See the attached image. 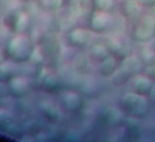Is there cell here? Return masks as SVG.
<instances>
[{
  "instance_id": "10",
  "label": "cell",
  "mask_w": 155,
  "mask_h": 142,
  "mask_svg": "<svg viewBox=\"0 0 155 142\" xmlns=\"http://www.w3.org/2000/svg\"><path fill=\"white\" fill-rule=\"evenodd\" d=\"M120 64H122V60L118 57L108 55L107 59L98 62V75H100V77H112V75L118 70Z\"/></svg>"
},
{
  "instance_id": "3",
  "label": "cell",
  "mask_w": 155,
  "mask_h": 142,
  "mask_svg": "<svg viewBox=\"0 0 155 142\" xmlns=\"http://www.w3.org/2000/svg\"><path fill=\"white\" fill-rule=\"evenodd\" d=\"M130 39L135 44L142 45L155 42V15H140V19L130 29Z\"/></svg>"
},
{
  "instance_id": "6",
  "label": "cell",
  "mask_w": 155,
  "mask_h": 142,
  "mask_svg": "<svg viewBox=\"0 0 155 142\" xmlns=\"http://www.w3.org/2000/svg\"><path fill=\"white\" fill-rule=\"evenodd\" d=\"M112 25V12L94 10L88 14V29L95 34H105Z\"/></svg>"
},
{
  "instance_id": "7",
  "label": "cell",
  "mask_w": 155,
  "mask_h": 142,
  "mask_svg": "<svg viewBox=\"0 0 155 142\" xmlns=\"http://www.w3.org/2000/svg\"><path fill=\"white\" fill-rule=\"evenodd\" d=\"M90 35H92V30L90 29H85V27H74L67 32L65 35V40L67 44L70 45L72 49H85L88 44H90Z\"/></svg>"
},
{
  "instance_id": "22",
  "label": "cell",
  "mask_w": 155,
  "mask_h": 142,
  "mask_svg": "<svg viewBox=\"0 0 155 142\" xmlns=\"http://www.w3.org/2000/svg\"><path fill=\"white\" fill-rule=\"evenodd\" d=\"M142 8H155V0H137Z\"/></svg>"
},
{
  "instance_id": "14",
  "label": "cell",
  "mask_w": 155,
  "mask_h": 142,
  "mask_svg": "<svg viewBox=\"0 0 155 142\" xmlns=\"http://www.w3.org/2000/svg\"><path fill=\"white\" fill-rule=\"evenodd\" d=\"M15 127L14 115L5 109H0V130H12Z\"/></svg>"
},
{
  "instance_id": "18",
  "label": "cell",
  "mask_w": 155,
  "mask_h": 142,
  "mask_svg": "<svg viewBox=\"0 0 155 142\" xmlns=\"http://www.w3.org/2000/svg\"><path fill=\"white\" fill-rule=\"evenodd\" d=\"M94 2H95V10L112 12L115 8V0H94Z\"/></svg>"
},
{
  "instance_id": "12",
  "label": "cell",
  "mask_w": 155,
  "mask_h": 142,
  "mask_svg": "<svg viewBox=\"0 0 155 142\" xmlns=\"http://www.w3.org/2000/svg\"><path fill=\"white\" fill-rule=\"evenodd\" d=\"M142 7L137 4V0H120V12L124 17L134 19L140 15Z\"/></svg>"
},
{
  "instance_id": "11",
  "label": "cell",
  "mask_w": 155,
  "mask_h": 142,
  "mask_svg": "<svg viewBox=\"0 0 155 142\" xmlns=\"http://www.w3.org/2000/svg\"><path fill=\"white\" fill-rule=\"evenodd\" d=\"M40 112L48 122H58L60 120V110H58V107L54 102H48V100L40 102Z\"/></svg>"
},
{
  "instance_id": "13",
  "label": "cell",
  "mask_w": 155,
  "mask_h": 142,
  "mask_svg": "<svg viewBox=\"0 0 155 142\" xmlns=\"http://www.w3.org/2000/svg\"><path fill=\"white\" fill-rule=\"evenodd\" d=\"M132 75H134L132 72H128L125 67H122V65H120L118 70L112 75V84H114V85H127L128 80L132 79Z\"/></svg>"
},
{
  "instance_id": "2",
  "label": "cell",
  "mask_w": 155,
  "mask_h": 142,
  "mask_svg": "<svg viewBox=\"0 0 155 142\" xmlns=\"http://www.w3.org/2000/svg\"><path fill=\"white\" fill-rule=\"evenodd\" d=\"M35 47L32 44V40L27 37L25 34H17L7 42V47H5V55H7L8 60L17 62V64H24V62H28L34 54Z\"/></svg>"
},
{
  "instance_id": "17",
  "label": "cell",
  "mask_w": 155,
  "mask_h": 142,
  "mask_svg": "<svg viewBox=\"0 0 155 142\" xmlns=\"http://www.w3.org/2000/svg\"><path fill=\"white\" fill-rule=\"evenodd\" d=\"M28 27H30V17H28V14H25V12H20V14H18V17H17V25H15V32L25 34Z\"/></svg>"
},
{
  "instance_id": "19",
  "label": "cell",
  "mask_w": 155,
  "mask_h": 142,
  "mask_svg": "<svg viewBox=\"0 0 155 142\" xmlns=\"http://www.w3.org/2000/svg\"><path fill=\"white\" fill-rule=\"evenodd\" d=\"M17 17H18V14H15L14 10H10V12H8V14L4 17V25L8 29V30L15 32V25H17Z\"/></svg>"
},
{
  "instance_id": "21",
  "label": "cell",
  "mask_w": 155,
  "mask_h": 142,
  "mask_svg": "<svg viewBox=\"0 0 155 142\" xmlns=\"http://www.w3.org/2000/svg\"><path fill=\"white\" fill-rule=\"evenodd\" d=\"M40 5L45 10H55L60 5V0H40Z\"/></svg>"
},
{
  "instance_id": "24",
  "label": "cell",
  "mask_w": 155,
  "mask_h": 142,
  "mask_svg": "<svg viewBox=\"0 0 155 142\" xmlns=\"http://www.w3.org/2000/svg\"><path fill=\"white\" fill-rule=\"evenodd\" d=\"M18 2H22V4H27V2H30V0H18Z\"/></svg>"
},
{
  "instance_id": "9",
  "label": "cell",
  "mask_w": 155,
  "mask_h": 142,
  "mask_svg": "<svg viewBox=\"0 0 155 142\" xmlns=\"http://www.w3.org/2000/svg\"><path fill=\"white\" fill-rule=\"evenodd\" d=\"M108 55H112V49H110V44L105 40H97L90 45L88 49V57L95 62H100L104 59H107Z\"/></svg>"
},
{
  "instance_id": "15",
  "label": "cell",
  "mask_w": 155,
  "mask_h": 142,
  "mask_svg": "<svg viewBox=\"0 0 155 142\" xmlns=\"http://www.w3.org/2000/svg\"><path fill=\"white\" fill-rule=\"evenodd\" d=\"M14 65L12 64H0V84H8L14 79Z\"/></svg>"
},
{
  "instance_id": "1",
  "label": "cell",
  "mask_w": 155,
  "mask_h": 142,
  "mask_svg": "<svg viewBox=\"0 0 155 142\" xmlns=\"http://www.w3.org/2000/svg\"><path fill=\"white\" fill-rule=\"evenodd\" d=\"M118 107L122 110V115L140 120V119H145L147 115H150L153 105H152L148 97H143V95H138L135 92L128 90L122 94L120 100H118Z\"/></svg>"
},
{
  "instance_id": "5",
  "label": "cell",
  "mask_w": 155,
  "mask_h": 142,
  "mask_svg": "<svg viewBox=\"0 0 155 142\" xmlns=\"http://www.w3.org/2000/svg\"><path fill=\"white\" fill-rule=\"evenodd\" d=\"M128 87L135 94L143 95V97H150L155 89V77H152V75L140 70L132 75V79L128 80Z\"/></svg>"
},
{
  "instance_id": "23",
  "label": "cell",
  "mask_w": 155,
  "mask_h": 142,
  "mask_svg": "<svg viewBox=\"0 0 155 142\" xmlns=\"http://www.w3.org/2000/svg\"><path fill=\"white\" fill-rule=\"evenodd\" d=\"M148 99H150L152 105H153V107H155V89H153V92H152V95H150V97H148Z\"/></svg>"
},
{
  "instance_id": "8",
  "label": "cell",
  "mask_w": 155,
  "mask_h": 142,
  "mask_svg": "<svg viewBox=\"0 0 155 142\" xmlns=\"http://www.w3.org/2000/svg\"><path fill=\"white\" fill-rule=\"evenodd\" d=\"M8 85H10L8 94H12L14 97H24L30 92V82L24 75H14V79L8 82Z\"/></svg>"
},
{
  "instance_id": "20",
  "label": "cell",
  "mask_w": 155,
  "mask_h": 142,
  "mask_svg": "<svg viewBox=\"0 0 155 142\" xmlns=\"http://www.w3.org/2000/svg\"><path fill=\"white\" fill-rule=\"evenodd\" d=\"M78 7L84 14H92L95 10V2L94 0H78Z\"/></svg>"
},
{
  "instance_id": "4",
  "label": "cell",
  "mask_w": 155,
  "mask_h": 142,
  "mask_svg": "<svg viewBox=\"0 0 155 142\" xmlns=\"http://www.w3.org/2000/svg\"><path fill=\"white\" fill-rule=\"evenodd\" d=\"M58 99H60V105L64 107V110H67L68 114H78L85 105L84 95L74 89L58 90Z\"/></svg>"
},
{
  "instance_id": "16",
  "label": "cell",
  "mask_w": 155,
  "mask_h": 142,
  "mask_svg": "<svg viewBox=\"0 0 155 142\" xmlns=\"http://www.w3.org/2000/svg\"><path fill=\"white\" fill-rule=\"evenodd\" d=\"M140 59H142V62H143V65H148V67L155 65V49L150 47V45H148V47H145V49H142Z\"/></svg>"
}]
</instances>
